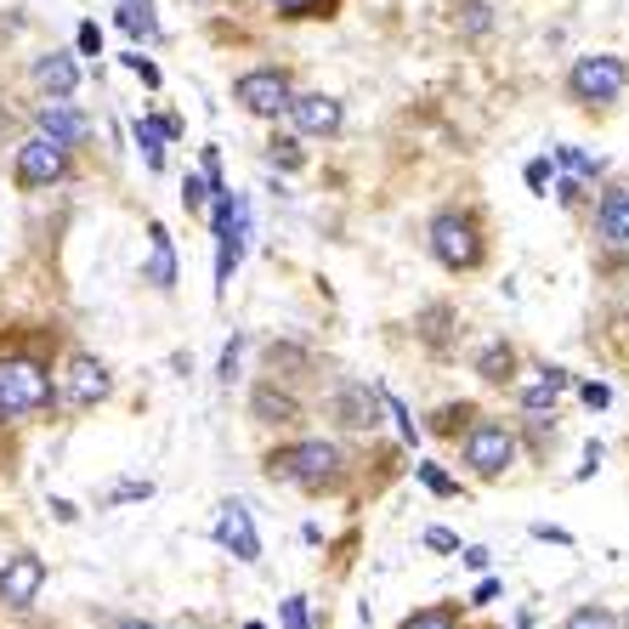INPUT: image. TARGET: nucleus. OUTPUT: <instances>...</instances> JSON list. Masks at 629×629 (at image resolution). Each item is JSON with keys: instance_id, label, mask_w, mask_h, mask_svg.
I'll use <instances>...</instances> for the list:
<instances>
[{"instance_id": "1", "label": "nucleus", "mask_w": 629, "mask_h": 629, "mask_svg": "<svg viewBox=\"0 0 629 629\" xmlns=\"http://www.w3.org/2000/svg\"><path fill=\"white\" fill-rule=\"evenodd\" d=\"M341 448L335 443H323V437H301V443H284L267 454V477L273 482H295V488H307V493H323V488H335L341 482Z\"/></svg>"}, {"instance_id": "2", "label": "nucleus", "mask_w": 629, "mask_h": 629, "mask_svg": "<svg viewBox=\"0 0 629 629\" xmlns=\"http://www.w3.org/2000/svg\"><path fill=\"white\" fill-rule=\"evenodd\" d=\"M624 85H629V62L613 57V52H590V57H579L573 69H568V96H573L579 108H607V103H618Z\"/></svg>"}, {"instance_id": "3", "label": "nucleus", "mask_w": 629, "mask_h": 629, "mask_svg": "<svg viewBox=\"0 0 629 629\" xmlns=\"http://www.w3.org/2000/svg\"><path fill=\"white\" fill-rule=\"evenodd\" d=\"M52 375L41 369L35 357H7L0 363V420H18V414H41L52 409Z\"/></svg>"}, {"instance_id": "4", "label": "nucleus", "mask_w": 629, "mask_h": 629, "mask_svg": "<svg viewBox=\"0 0 629 629\" xmlns=\"http://www.w3.org/2000/svg\"><path fill=\"white\" fill-rule=\"evenodd\" d=\"M425 233H432V255L443 261L448 273L482 267V227H477V216H466V210H437Z\"/></svg>"}, {"instance_id": "5", "label": "nucleus", "mask_w": 629, "mask_h": 629, "mask_svg": "<svg viewBox=\"0 0 629 629\" xmlns=\"http://www.w3.org/2000/svg\"><path fill=\"white\" fill-rule=\"evenodd\" d=\"M459 454H466V466L477 477H505L516 466V432L505 420H477L466 425V443H459Z\"/></svg>"}, {"instance_id": "6", "label": "nucleus", "mask_w": 629, "mask_h": 629, "mask_svg": "<svg viewBox=\"0 0 629 629\" xmlns=\"http://www.w3.org/2000/svg\"><path fill=\"white\" fill-rule=\"evenodd\" d=\"M62 176H69V148L52 142V137H41V130L12 153V182H18L23 193H41V187H52V182H62Z\"/></svg>"}, {"instance_id": "7", "label": "nucleus", "mask_w": 629, "mask_h": 629, "mask_svg": "<svg viewBox=\"0 0 629 629\" xmlns=\"http://www.w3.org/2000/svg\"><path fill=\"white\" fill-rule=\"evenodd\" d=\"M233 96L250 108V114H261V119H278L284 108H289V75L284 69H244L239 80H233Z\"/></svg>"}, {"instance_id": "8", "label": "nucleus", "mask_w": 629, "mask_h": 629, "mask_svg": "<svg viewBox=\"0 0 629 629\" xmlns=\"http://www.w3.org/2000/svg\"><path fill=\"white\" fill-rule=\"evenodd\" d=\"M41 584H46V561H41L35 550H18V556H7V568H0V607H12V613L35 607Z\"/></svg>"}, {"instance_id": "9", "label": "nucleus", "mask_w": 629, "mask_h": 629, "mask_svg": "<svg viewBox=\"0 0 629 629\" xmlns=\"http://www.w3.org/2000/svg\"><path fill=\"white\" fill-rule=\"evenodd\" d=\"M289 125L301 130V137H335V130L346 125V108H341V96H323V91H301V96H289Z\"/></svg>"}, {"instance_id": "10", "label": "nucleus", "mask_w": 629, "mask_h": 629, "mask_svg": "<svg viewBox=\"0 0 629 629\" xmlns=\"http://www.w3.org/2000/svg\"><path fill=\"white\" fill-rule=\"evenodd\" d=\"M108 391H114V380H108L103 363H96L91 352H75L69 357V380H62V403L69 409H96Z\"/></svg>"}, {"instance_id": "11", "label": "nucleus", "mask_w": 629, "mask_h": 629, "mask_svg": "<svg viewBox=\"0 0 629 629\" xmlns=\"http://www.w3.org/2000/svg\"><path fill=\"white\" fill-rule=\"evenodd\" d=\"M35 125H41V137H52L62 148H85L91 142V119L69 103V96H46V103L35 108Z\"/></svg>"}, {"instance_id": "12", "label": "nucleus", "mask_w": 629, "mask_h": 629, "mask_svg": "<svg viewBox=\"0 0 629 629\" xmlns=\"http://www.w3.org/2000/svg\"><path fill=\"white\" fill-rule=\"evenodd\" d=\"M216 545L233 550L239 561H261V534H255V516L244 500H227L221 516H216Z\"/></svg>"}, {"instance_id": "13", "label": "nucleus", "mask_w": 629, "mask_h": 629, "mask_svg": "<svg viewBox=\"0 0 629 629\" xmlns=\"http://www.w3.org/2000/svg\"><path fill=\"white\" fill-rule=\"evenodd\" d=\"M335 420L346 425V432H375L380 425V391L363 386V380H346L335 391Z\"/></svg>"}, {"instance_id": "14", "label": "nucleus", "mask_w": 629, "mask_h": 629, "mask_svg": "<svg viewBox=\"0 0 629 629\" xmlns=\"http://www.w3.org/2000/svg\"><path fill=\"white\" fill-rule=\"evenodd\" d=\"M28 80H35L41 96H75V85H80V62H75L69 52H46V57L28 62Z\"/></svg>"}, {"instance_id": "15", "label": "nucleus", "mask_w": 629, "mask_h": 629, "mask_svg": "<svg viewBox=\"0 0 629 629\" xmlns=\"http://www.w3.org/2000/svg\"><path fill=\"white\" fill-rule=\"evenodd\" d=\"M568 386H573L568 369H534V380L516 391V403H522L527 414H550V409H556V397L568 391Z\"/></svg>"}, {"instance_id": "16", "label": "nucleus", "mask_w": 629, "mask_h": 629, "mask_svg": "<svg viewBox=\"0 0 629 629\" xmlns=\"http://www.w3.org/2000/svg\"><path fill=\"white\" fill-rule=\"evenodd\" d=\"M250 414H255L261 425H295V420H301V403H295L289 391H278L273 380H261V386L250 391Z\"/></svg>"}, {"instance_id": "17", "label": "nucleus", "mask_w": 629, "mask_h": 629, "mask_svg": "<svg viewBox=\"0 0 629 629\" xmlns=\"http://www.w3.org/2000/svg\"><path fill=\"white\" fill-rule=\"evenodd\" d=\"M148 239H153V255H148V267H142V284H153V289H176V244H171V233L153 221L148 227Z\"/></svg>"}, {"instance_id": "18", "label": "nucleus", "mask_w": 629, "mask_h": 629, "mask_svg": "<svg viewBox=\"0 0 629 629\" xmlns=\"http://www.w3.org/2000/svg\"><path fill=\"white\" fill-rule=\"evenodd\" d=\"M595 233H602L607 244H629V187H613L602 198V210H595Z\"/></svg>"}, {"instance_id": "19", "label": "nucleus", "mask_w": 629, "mask_h": 629, "mask_svg": "<svg viewBox=\"0 0 629 629\" xmlns=\"http://www.w3.org/2000/svg\"><path fill=\"white\" fill-rule=\"evenodd\" d=\"M454 23L466 41H482L493 28V0H454Z\"/></svg>"}, {"instance_id": "20", "label": "nucleus", "mask_w": 629, "mask_h": 629, "mask_svg": "<svg viewBox=\"0 0 629 629\" xmlns=\"http://www.w3.org/2000/svg\"><path fill=\"white\" fill-rule=\"evenodd\" d=\"M511 369H516V352H511V341H493L482 357H477V375L488 380V386H500V380H511Z\"/></svg>"}, {"instance_id": "21", "label": "nucleus", "mask_w": 629, "mask_h": 629, "mask_svg": "<svg viewBox=\"0 0 629 629\" xmlns=\"http://www.w3.org/2000/svg\"><path fill=\"white\" fill-rule=\"evenodd\" d=\"M119 28L125 35H137V41H153L159 35V23H153V12H148V0H119Z\"/></svg>"}, {"instance_id": "22", "label": "nucleus", "mask_w": 629, "mask_h": 629, "mask_svg": "<svg viewBox=\"0 0 629 629\" xmlns=\"http://www.w3.org/2000/svg\"><path fill=\"white\" fill-rule=\"evenodd\" d=\"M403 629H459V607H448V602L420 607V613H409V618H403Z\"/></svg>"}, {"instance_id": "23", "label": "nucleus", "mask_w": 629, "mask_h": 629, "mask_svg": "<svg viewBox=\"0 0 629 629\" xmlns=\"http://www.w3.org/2000/svg\"><path fill=\"white\" fill-rule=\"evenodd\" d=\"M137 142H142V159H148V171H159L164 164V130H159V119H137Z\"/></svg>"}, {"instance_id": "24", "label": "nucleus", "mask_w": 629, "mask_h": 629, "mask_svg": "<svg viewBox=\"0 0 629 629\" xmlns=\"http://www.w3.org/2000/svg\"><path fill=\"white\" fill-rule=\"evenodd\" d=\"M556 159L568 164L573 176H602V171H607V159H602V153H584V148H556Z\"/></svg>"}, {"instance_id": "25", "label": "nucleus", "mask_w": 629, "mask_h": 629, "mask_svg": "<svg viewBox=\"0 0 629 629\" xmlns=\"http://www.w3.org/2000/svg\"><path fill=\"white\" fill-rule=\"evenodd\" d=\"M278 18H335L341 0H273Z\"/></svg>"}, {"instance_id": "26", "label": "nucleus", "mask_w": 629, "mask_h": 629, "mask_svg": "<svg viewBox=\"0 0 629 629\" xmlns=\"http://www.w3.org/2000/svg\"><path fill=\"white\" fill-rule=\"evenodd\" d=\"M267 159L278 164V171H301V164H307V153H301V142H295V137H273Z\"/></svg>"}, {"instance_id": "27", "label": "nucleus", "mask_w": 629, "mask_h": 629, "mask_svg": "<svg viewBox=\"0 0 629 629\" xmlns=\"http://www.w3.org/2000/svg\"><path fill=\"white\" fill-rule=\"evenodd\" d=\"M182 205H187V216H205L210 210V182L205 176H187L182 182Z\"/></svg>"}, {"instance_id": "28", "label": "nucleus", "mask_w": 629, "mask_h": 629, "mask_svg": "<svg viewBox=\"0 0 629 629\" xmlns=\"http://www.w3.org/2000/svg\"><path fill=\"white\" fill-rule=\"evenodd\" d=\"M561 629H618V618L607 613V607H579L568 624H561Z\"/></svg>"}, {"instance_id": "29", "label": "nucleus", "mask_w": 629, "mask_h": 629, "mask_svg": "<svg viewBox=\"0 0 629 629\" xmlns=\"http://www.w3.org/2000/svg\"><path fill=\"white\" fill-rule=\"evenodd\" d=\"M420 482L432 488V493H443V500H448V493H459V482L448 471H437V466H420Z\"/></svg>"}, {"instance_id": "30", "label": "nucleus", "mask_w": 629, "mask_h": 629, "mask_svg": "<svg viewBox=\"0 0 629 629\" xmlns=\"http://www.w3.org/2000/svg\"><path fill=\"white\" fill-rule=\"evenodd\" d=\"M75 46H80V57H103V28H96V23H80Z\"/></svg>"}, {"instance_id": "31", "label": "nucleus", "mask_w": 629, "mask_h": 629, "mask_svg": "<svg viewBox=\"0 0 629 629\" xmlns=\"http://www.w3.org/2000/svg\"><path fill=\"white\" fill-rule=\"evenodd\" d=\"M278 618H284V629H312V624H307V602H301V595H289V602L278 607Z\"/></svg>"}, {"instance_id": "32", "label": "nucleus", "mask_w": 629, "mask_h": 629, "mask_svg": "<svg viewBox=\"0 0 629 629\" xmlns=\"http://www.w3.org/2000/svg\"><path fill=\"white\" fill-rule=\"evenodd\" d=\"M284 363H301V369H307V352H301V346H278V341H273V346H267V369H284Z\"/></svg>"}, {"instance_id": "33", "label": "nucleus", "mask_w": 629, "mask_h": 629, "mask_svg": "<svg viewBox=\"0 0 629 629\" xmlns=\"http://www.w3.org/2000/svg\"><path fill=\"white\" fill-rule=\"evenodd\" d=\"M239 352H244V335H233V341H227V352H221V386H233V375H239Z\"/></svg>"}, {"instance_id": "34", "label": "nucleus", "mask_w": 629, "mask_h": 629, "mask_svg": "<svg viewBox=\"0 0 629 629\" xmlns=\"http://www.w3.org/2000/svg\"><path fill=\"white\" fill-rule=\"evenodd\" d=\"M466 420H471L466 403H459V409H443V414H437V432H443V437H459V425H466Z\"/></svg>"}, {"instance_id": "35", "label": "nucleus", "mask_w": 629, "mask_h": 629, "mask_svg": "<svg viewBox=\"0 0 629 629\" xmlns=\"http://www.w3.org/2000/svg\"><path fill=\"white\" fill-rule=\"evenodd\" d=\"M579 397H584L590 409H607V403H613V391H607L602 380H584V386H579Z\"/></svg>"}, {"instance_id": "36", "label": "nucleus", "mask_w": 629, "mask_h": 629, "mask_svg": "<svg viewBox=\"0 0 629 629\" xmlns=\"http://www.w3.org/2000/svg\"><path fill=\"white\" fill-rule=\"evenodd\" d=\"M602 459H607L602 443H584V466H579V477H595V471H602Z\"/></svg>"}, {"instance_id": "37", "label": "nucleus", "mask_w": 629, "mask_h": 629, "mask_svg": "<svg viewBox=\"0 0 629 629\" xmlns=\"http://www.w3.org/2000/svg\"><path fill=\"white\" fill-rule=\"evenodd\" d=\"M534 539H550V545H573L568 527H550V522H534Z\"/></svg>"}, {"instance_id": "38", "label": "nucleus", "mask_w": 629, "mask_h": 629, "mask_svg": "<svg viewBox=\"0 0 629 629\" xmlns=\"http://www.w3.org/2000/svg\"><path fill=\"white\" fill-rule=\"evenodd\" d=\"M500 590H505L500 579H482V584H477V595H471V607H488V602H500Z\"/></svg>"}, {"instance_id": "39", "label": "nucleus", "mask_w": 629, "mask_h": 629, "mask_svg": "<svg viewBox=\"0 0 629 629\" xmlns=\"http://www.w3.org/2000/svg\"><path fill=\"white\" fill-rule=\"evenodd\" d=\"M125 69H137L142 85H159V69H153V62H142V52H130V57H125Z\"/></svg>"}, {"instance_id": "40", "label": "nucleus", "mask_w": 629, "mask_h": 629, "mask_svg": "<svg viewBox=\"0 0 629 629\" xmlns=\"http://www.w3.org/2000/svg\"><path fill=\"white\" fill-rule=\"evenodd\" d=\"M545 182H550V159H534V164H527V187L545 193Z\"/></svg>"}, {"instance_id": "41", "label": "nucleus", "mask_w": 629, "mask_h": 629, "mask_svg": "<svg viewBox=\"0 0 629 629\" xmlns=\"http://www.w3.org/2000/svg\"><path fill=\"white\" fill-rule=\"evenodd\" d=\"M425 545L432 550H459V539L448 534V527H425Z\"/></svg>"}, {"instance_id": "42", "label": "nucleus", "mask_w": 629, "mask_h": 629, "mask_svg": "<svg viewBox=\"0 0 629 629\" xmlns=\"http://www.w3.org/2000/svg\"><path fill=\"white\" fill-rule=\"evenodd\" d=\"M556 198H561V205H579V176H568V182H556Z\"/></svg>"}, {"instance_id": "43", "label": "nucleus", "mask_w": 629, "mask_h": 629, "mask_svg": "<svg viewBox=\"0 0 629 629\" xmlns=\"http://www.w3.org/2000/svg\"><path fill=\"white\" fill-rule=\"evenodd\" d=\"M459 556H466V568H488V550H482V545H466Z\"/></svg>"}, {"instance_id": "44", "label": "nucleus", "mask_w": 629, "mask_h": 629, "mask_svg": "<svg viewBox=\"0 0 629 629\" xmlns=\"http://www.w3.org/2000/svg\"><path fill=\"white\" fill-rule=\"evenodd\" d=\"M114 629H159V624H148V618H119Z\"/></svg>"}, {"instance_id": "45", "label": "nucleus", "mask_w": 629, "mask_h": 629, "mask_svg": "<svg viewBox=\"0 0 629 629\" xmlns=\"http://www.w3.org/2000/svg\"><path fill=\"white\" fill-rule=\"evenodd\" d=\"M176 629H205V624H176Z\"/></svg>"}, {"instance_id": "46", "label": "nucleus", "mask_w": 629, "mask_h": 629, "mask_svg": "<svg viewBox=\"0 0 629 629\" xmlns=\"http://www.w3.org/2000/svg\"><path fill=\"white\" fill-rule=\"evenodd\" d=\"M244 629H267V624H244Z\"/></svg>"}]
</instances>
